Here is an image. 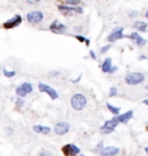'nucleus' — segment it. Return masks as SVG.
<instances>
[{
  "label": "nucleus",
  "instance_id": "nucleus-1",
  "mask_svg": "<svg viewBox=\"0 0 148 156\" xmlns=\"http://www.w3.org/2000/svg\"><path fill=\"white\" fill-rule=\"evenodd\" d=\"M71 105L75 111H81L87 105V98L82 94H75L72 96Z\"/></svg>",
  "mask_w": 148,
  "mask_h": 156
},
{
  "label": "nucleus",
  "instance_id": "nucleus-2",
  "mask_svg": "<svg viewBox=\"0 0 148 156\" xmlns=\"http://www.w3.org/2000/svg\"><path fill=\"white\" fill-rule=\"evenodd\" d=\"M58 9L60 12L64 16H73L75 14H82L83 13V8L81 7H72V6H67V5H59L58 6Z\"/></svg>",
  "mask_w": 148,
  "mask_h": 156
},
{
  "label": "nucleus",
  "instance_id": "nucleus-3",
  "mask_svg": "<svg viewBox=\"0 0 148 156\" xmlns=\"http://www.w3.org/2000/svg\"><path fill=\"white\" fill-rule=\"evenodd\" d=\"M145 81V75L143 73H130L125 76V82L128 86H137Z\"/></svg>",
  "mask_w": 148,
  "mask_h": 156
},
{
  "label": "nucleus",
  "instance_id": "nucleus-4",
  "mask_svg": "<svg viewBox=\"0 0 148 156\" xmlns=\"http://www.w3.org/2000/svg\"><path fill=\"white\" fill-rule=\"evenodd\" d=\"M27 21L31 24H38L43 21L44 19V14L41 11H33V12H29L27 14Z\"/></svg>",
  "mask_w": 148,
  "mask_h": 156
},
{
  "label": "nucleus",
  "instance_id": "nucleus-5",
  "mask_svg": "<svg viewBox=\"0 0 148 156\" xmlns=\"http://www.w3.org/2000/svg\"><path fill=\"white\" fill-rule=\"evenodd\" d=\"M118 122L116 120V118H112V119H110V120H106L102 126L99 128V132L102 134H109L111 132H114L115 131V128L118 126Z\"/></svg>",
  "mask_w": 148,
  "mask_h": 156
},
{
  "label": "nucleus",
  "instance_id": "nucleus-6",
  "mask_svg": "<svg viewBox=\"0 0 148 156\" xmlns=\"http://www.w3.org/2000/svg\"><path fill=\"white\" fill-rule=\"evenodd\" d=\"M38 90L41 93H45L48 96H50L51 100H57V98L59 97L58 93H57L53 88H51L50 86H48V84H45V83H42V82L38 83Z\"/></svg>",
  "mask_w": 148,
  "mask_h": 156
},
{
  "label": "nucleus",
  "instance_id": "nucleus-7",
  "mask_svg": "<svg viewBox=\"0 0 148 156\" xmlns=\"http://www.w3.org/2000/svg\"><path fill=\"white\" fill-rule=\"evenodd\" d=\"M63 153L65 156H78L80 154V148L74 144H67L63 147Z\"/></svg>",
  "mask_w": 148,
  "mask_h": 156
},
{
  "label": "nucleus",
  "instance_id": "nucleus-8",
  "mask_svg": "<svg viewBox=\"0 0 148 156\" xmlns=\"http://www.w3.org/2000/svg\"><path fill=\"white\" fill-rule=\"evenodd\" d=\"M21 22H22V16L19 15V14H16L15 16H13L12 19H9L8 21L4 22L2 27L5 29H13V28H15V27H17V26H20Z\"/></svg>",
  "mask_w": 148,
  "mask_h": 156
},
{
  "label": "nucleus",
  "instance_id": "nucleus-9",
  "mask_svg": "<svg viewBox=\"0 0 148 156\" xmlns=\"http://www.w3.org/2000/svg\"><path fill=\"white\" fill-rule=\"evenodd\" d=\"M53 131L57 135H65L66 133L70 132V124L66 122H59L55 125Z\"/></svg>",
  "mask_w": 148,
  "mask_h": 156
},
{
  "label": "nucleus",
  "instance_id": "nucleus-10",
  "mask_svg": "<svg viewBox=\"0 0 148 156\" xmlns=\"http://www.w3.org/2000/svg\"><path fill=\"white\" fill-rule=\"evenodd\" d=\"M121 149L118 147H114V146H110V147H103L101 151H99V155L101 156H116L117 154H119Z\"/></svg>",
  "mask_w": 148,
  "mask_h": 156
},
{
  "label": "nucleus",
  "instance_id": "nucleus-11",
  "mask_svg": "<svg viewBox=\"0 0 148 156\" xmlns=\"http://www.w3.org/2000/svg\"><path fill=\"white\" fill-rule=\"evenodd\" d=\"M50 30L55 34H64L66 31V26L63 24L60 21L55 20L53 22L50 24Z\"/></svg>",
  "mask_w": 148,
  "mask_h": 156
},
{
  "label": "nucleus",
  "instance_id": "nucleus-12",
  "mask_svg": "<svg viewBox=\"0 0 148 156\" xmlns=\"http://www.w3.org/2000/svg\"><path fill=\"white\" fill-rule=\"evenodd\" d=\"M123 31H124V28H121V27L116 28L115 30L108 36V41H109V42H116V41H118V39H121L124 37Z\"/></svg>",
  "mask_w": 148,
  "mask_h": 156
},
{
  "label": "nucleus",
  "instance_id": "nucleus-13",
  "mask_svg": "<svg viewBox=\"0 0 148 156\" xmlns=\"http://www.w3.org/2000/svg\"><path fill=\"white\" fill-rule=\"evenodd\" d=\"M125 37H127V38H130V39H132L135 44L138 45V46H143V45L146 44V39L143 38V37H141L139 34H137V33H132V34H130L128 36H125Z\"/></svg>",
  "mask_w": 148,
  "mask_h": 156
},
{
  "label": "nucleus",
  "instance_id": "nucleus-14",
  "mask_svg": "<svg viewBox=\"0 0 148 156\" xmlns=\"http://www.w3.org/2000/svg\"><path fill=\"white\" fill-rule=\"evenodd\" d=\"M115 118L118 123L126 124L128 120H131L132 118H133V111H132V110H128V111H126L125 113L119 115V116H117V117H115Z\"/></svg>",
  "mask_w": 148,
  "mask_h": 156
},
{
  "label": "nucleus",
  "instance_id": "nucleus-15",
  "mask_svg": "<svg viewBox=\"0 0 148 156\" xmlns=\"http://www.w3.org/2000/svg\"><path fill=\"white\" fill-rule=\"evenodd\" d=\"M33 131L38 134H49L51 132V128L49 126H43V125H34Z\"/></svg>",
  "mask_w": 148,
  "mask_h": 156
},
{
  "label": "nucleus",
  "instance_id": "nucleus-16",
  "mask_svg": "<svg viewBox=\"0 0 148 156\" xmlns=\"http://www.w3.org/2000/svg\"><path fill=\"white\" fill-rule=\"evenodd\" d=\"M132 27L134 29H137L138 31H146L147 30V23L143 22V21H134Z\"/></svg>",
  "mask_w": 148,
  "mask_h": 156
},
{
  "label": "nucleus",
  "instance_id": "nucleus-17",
  "mask_svg": "<svg viewBox=\"0 0 148 156\" xmlns=\"http://www.w3.org/2000/svg\"><path fill=\"white\" fill-rule=\"evenodd\" d=\"M111 66H112V59H111V58H106L104 62H103V64H102V66H101V68H102V72H103V73H109Z\"/></svg>",
  "mask_w": 148,
  "mask_h": 156
},
{
  "label": "nucleus",
  "instance_id": "nucleus-18",
  "mask_svg": "<svg viewBox=\"0 0 148 156\" xmlns=\"http://www.w3.org/2000/svg\"><path fill=\"white\" fill-rule=\"evenodd\" d=\"M106 108H108V110H109L112 115H115V116H118V115H119L121 108H118V106H114L112 104H110V103H106Z\"/></svg>",
  "mask_w": 148,
  "mask_h": 156
},
{
  "label": "nucleus",
  "instance_id": "nucleus-19",
  "mask_svg": "<svg viewBox=\"0 0 148 156\" xmlns=\"http://www.w3.org/2000/svg\"><path fill=\"white\" fill-rule=\"evenodd\" d=\"M21 88L24 90V93L28 95V94H30V93L33 91V84L29 83V82H24V83L21 84Z\"/></svg>",
  "mask_w": 148,
  "mask_h": 156
},
{
  "label": "nucleus",
  "instance_id": "nucleus-20",
  "mask_svg": "<svg viewBox=\"0 0 148 156\" xmlns=\"http://www.w3.org/2000/svg\"><path fill=\"white\" fill-rule=\"evenodd\" d=\"M15 93H16V95L19 96V97H24L26 96V93H24V90L21 88V86H19V87H16V89H15Z\"/></svg>",
  "mask_w": 148,
  "mask_h": 156
},
{
  "label": "nucleus",
  "instance_id": "nucleus-21",
  "mask_svg": "<svg viewBox=\"0 0 148 156\" xmlns=\"http://www.w3.org/2000/svg\"><path fill=\"white\" fill-rule=\"evenodd\" d=\"M4 75L6 78H13L15 75V71H7L6 68H4Z\"/></svg>",
  "mask_w": 148,
  "mask_h": 156
},
{
  "label": "nucleus",
  "instance_id": "nucleus-22",
  "mask_svg": "<svg viewBox=\"0 0 148 156\" xmlns=\"http://www.w3.org/2000/svg\"><path fill=\"white\" fill-rule=\"evenodd\" d=\"M65 4L67 6H77L80 4V0H66Z\"/></svg>",
  "mask_w": 148,
  "mask_h": 156
},
{
  "label": "nucleus",
  "instance_id": "nucleus-23",
  "mask_svg": "<svg viewBox=\"0 0 148 156\" xmlns=\"http://www.w3.org/2000/svg\"><path fill=\"white\" fill-rule=\"evenodd\" d=\"M116 95H117V88L116 87H111L109 91V96L110 97H115Z\"/></svg>",
  "mask_w": 148,
  "mask_h": 156
},
{
  "label": "nucleus",
  "instance_id": "nucleus-24",
  "mask_svg": "<svg viewBox=\"0 0 148 156\" xmlns=\"http://www.w3.org/2000/svg\"><path fill=\"white\" fill-rule=\"evenodd\" d=\"M16 105L19 108H21V106L24 105V100H23V97H19L16 100Z\"/></svg>",
  "mask_w": 148,
  "mask_h": 156
},
{
  "label": "nucleus",
  "instance_id": "nucleus-25",
  "mask_svg": "<svg viewBox=\"0 0 148 156\" xmlns=\"http://www.w3.org/2000/svg\"><path fill=\"white\" fill-rule=\"evenodd\" d=\"M38 156H52V154H51L49 151H39Z\"/></svg>",
  "mask_w": 148,
  "mask_h": 156
},
{
  "label": "nucleus",
  "instance_id": "nucleus-26",
  "mask_svg": "<svg viewBox=\"0 0 148 156\" xmlns=\"http://www.w3.org/2000/svg\"><path fill=\"white\" fill-rule=\"evenodd\" d=\"M41 1H42V0H27V2L29 5H36V4H38Z\"/></svg>",
  "mask_w": 148,
  "mask_h": 156
},
{
  "label": "nucleus",
  "instance_id": "nucleus-27",
  "mask_svg": "<svg viewBox=\"0 0 148 156\" xmlns=\"http://www.w3.org/2000/svg\"><path fill=\"white\" fill-rule=\"evenodd\" d=\"M75 38H77L78 41H79V42H81V43H83V42L86 41V38L83 37L82 35H77V36H75Z\"/></svg>",
  "mask_w": 148,
  "mask_h": 156
},
{
  "label": "nucleus",
  "instance_id": "nucleus-28",
  "mask_svg": "<svg viewBox=\"0 0 148 156\" xmlns=\"http://www.w3.org/2000/svg\"><path fill=\"white\" fill-rule=\"evenodd\" d=\"M110 46H111V45H105V46H103V48L101 49V53H105V52L110 49Z\"/></svg>",
  "mask_w": 148,
  "mask_h": 156
},
{
  "label": "nucleus",
  "instance_id": "nucleus-29",
  "mask_svg": "<svg viewBox=\"0 0 148 156\" xmlns=\"http://www.w3.org/2000/svg\"><path fill=\"white\" fill-rule=\"evenodd\" d=\"M103 148V141H99V145L96 146V151H101Z\"/></svg>",
  "mask_w": 148,
  "mask_h": 156
},
{
  "label": "nucleus",
  "instance_id": "nucleus-30",
  "mask_svg": "<svg viewBox=\"0 0 148 156\" xmlns=\"http://www.w3.org/2000/svg\"><path fill=\"white\" fill-rule=\"evenodd\" d=\"M117 69H118V67H117V66H111L109 73H110V74H112V73H115L116 71H117Z\"/></svg>",
  "mask_w": 148,
  "mask_h": 156
},
{
  "label": "nucleus",
  "instance_id": "nucleus-31",
  "mask_svg": "<svg viewBox=\"0 0 148 156\" xmlns=\"http://www.w3.org/2000/svg\"><path fill=\"white\" fill-rule=\"evenodd\" d=\"M49 74L51 75V76H56V75H58V74H59V72H58V71H51Z\"/></svg>",
  "mask_w": 148,
  "mask_h": 156
},
{
  "label": "nucleus",
  "instance_id": "nucleus-32",
  "mask_svg": "<svg viewBox=\"0 0 148 156\" xmlns=\"http://www.w3.org/2000/svg\"><path fill=\"white\" fill-rule=\"evenodd\" d=\"M89 55H90V57H92L93 59H96V55H95V52H94L93 50L89 51Z\"/></svg>",
  "mask_w": 148,
  "mask_h": 156
},
{
  "label": "nucleus",
  "instance_id": "nucleus-33",
  "mask_svg": "<svg viewBox=\"0 0 148 156\" xmlns=\"http://www.w3.org/2000/svg\"><path fill=\"white\" fill-rule=\"evenodd\" d=\"M81 80V75H79V78L74 79V80H72V83H77V82H79Z\"/></svg>",
  "mask_w": 148,
  "mask_h": 156
},
{
  "label": "nucleus",
  "instance_id": "nucleus-34",
  "mask_svg": "<svg viewBox=\"0 0 148 156\" xmlns=\"http://www.w3.org/2000/svg\"><path fill=\"white\" fill-rule=\"evenodd\" d=\"M130 16H137L138 15V12H130V14H128Z\"/></svg>",
  "mask_w": 148,
  "mask_h": 156
},
{
  "label": "nucleus",
  "instance_id": "nucleus-35",
  "mask_svg": "<svg viewBox=\"0 0 148 156\" xmlns=\"http://www.w3.org/2000/svg\"><path fill=\"white\" fill-rule=\"evenodd\" d=\"M5 129H6V131H7V133H8V134H11V133H12V131H11L12 128H9V127H7V128H5Z\"/></svg>",
  "mask_w": 148,
  "mask_h": 156
},
{
  "label": "nucleus",
  "instance_id": "nucleus-36",
  "mask_svg": "<svg viewBox=\"0 0 148 156\" xmlns=\"http://www.w3.org/2000/svg\"><path fill=\"white\" fill-rule=\"evenodd\" d=\"M85 43H86V44H87V45H89V44H90V41H89V39L86 38V41H85Z\"/></svg>",
  "mask_w": 148,
  "mask_h": 156
},
{
  "label": "nucleus",
  "instance_id": "nucleus-37",
  "mask_svg": "<svg viewBox=\"0 0 148 156\" xmlns=\"http://www.w3.org/2000/svg\"><path fill=\"white\" fill-rule=\"evenodd\" d=\"M145 16H146V19H148V9L146 11V13H145Z\"/></svg>",
  "mask_w": 148,
  "mask_h": 156
},
{
  "label": "nucleus",
  "instance_id": "nucleus-38",
  "mask_svg": "<svg viewBox=\"0 0 148 156\" xmlns=\"http://www.w3.org/2000/svg\"><path fill=\"white\" fill-rule=\"evenodd\" d=\"M143 104H146V105H148V100H145V101H143Z\"/></svg>",
  "mask_w": 148,
  "mask_h": 156
},
{
  "label": "nucleus",
  "instance_id": "nucleus-39",
  "mask_svg": "<svg viewBox=\"0 0 148 156\" xmlns=\"http://www.w3.org/2000/svg\"><path fill=\"white\" fill-rule=\"evenodd\" d=\"M145 151L147 153V155H148V146H147V147H146V148H145Z\"/></svg>",
  "mask_w": 148,
  "mask_h": 156
},
{
  "label": "nucleus",
  "instance_id": "nucleus-40",
  "mask_svg": "<svg viewBox=\"0 0 148 156\" xmlns=\"http://www.w3.org/2000/svg\"><path fill=\"white\" fill-rule=\"evenodd\" d=\"M79 156H85L83 154H79Z\"/></svg>",
  "mask_w": 148,
  "mask_h": 156
}]
</instances>
